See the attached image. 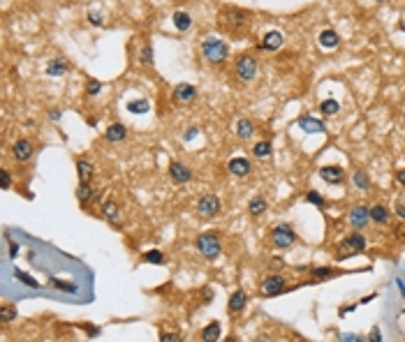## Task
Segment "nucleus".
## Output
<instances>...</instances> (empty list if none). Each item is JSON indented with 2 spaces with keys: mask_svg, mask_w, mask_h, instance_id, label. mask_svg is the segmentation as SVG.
Segmentation results:
<instances>
[{
  "mask_svg": "<svg viewBox=\"0 0 405 342\" xmlns=\"http://www.w3.org/2000/svg\"><path fill=\"white\" fill-rule=\"evenodd\" d=\"M227 169H229L231 176H239V178H246L248 173L252 171V164L248 157H231L229 164H227Z\"/></svg>",
  "mask_w": 405,
  "mask_h": 342,
  "instance_id": "nucleus-13",
  "label": "nucleus"
},
{
  "mask_svg": "<svg viewBox=\"0 0 405 342\" xmlns=\"http://www.w3.org/2000/svg\"><path fill=\"white\" fill-rule=\"evenodd\" d=\"M287 287H285V277L280 275V273H271V275L264 277V282H262V294L273 298V296H280L285 291Z\"/></svg>",
  "mask_w": 405,
  "mask_h": 342,
  "instance_id": "nucleus-5",
  "label": "nucleus"
},
{
  "mask_svg": "<svg viewBox=\"0 0 405 342\" xmlns=\"http://www.w3.org/2000/svg\"><path fill=\"white\" fill-rule=\"evenodd\" d=\"M174 26H176V30H181V33H185V30H190V26H193V17L188 14V12L178 10L174 12Z\"/></svg>",
  "mask_w": 405,
  "mask_h": 342,
  "instance_id": "nucleus-25",
  "label": "nucleus"
},
{
  "mask_svg": "<svg viewBox=\"0 0 405 342\" xmlns=\"http://www.w3.org/2000/svg\"><path fill=\"white\" fill-rule=\"evenodd\" d=\"M202 56L206 58L209 63H213V65H220V63H225L227 56H229V47L218 37H206L202 42Z\"/></svg>",
  "mask_w": 405,
  "mask_h": 342,
  "instance_id": "nucleus-1",
  "label": "nucleus"
},
{
  "mask_svg": "<svg viewBox=\"0 0 405 342\" xmlns=\"http://www.w3.org/2000/svg\"><path fill=\"white\" fill-rule=\"evenodd\" d=\"M271 238H273L276 247H289L297 243V234H294L292 224H287V222H282V224H278V227L273 229V231H271Z\"/></svg>",
  "mask_w": 405,
  "mask_h": 342,
  "instance_id": "nucleus-4",
  "label": "nucleus"
},
{
  "mask_svg": "<svg viewBox=\"0 0 405 342\" xmlns=\"http://www.w3.org/2000/svg\"><path fill=\"white\" fill-rule=\"evenodd\" d=\"M403 120H405V114H403Z\"/></svg>",
  "mask_w": 405,
  "mask_h": 342,
  "instance_id": "nucleus-51",
  "label": "nucleus"
},
{
  "mask_svg": "<svg viewBox=\"0 0 405 342\" xmlns=\"http://www.w3.org/2000/svg\"><path fill=\"white\" fill-rule=\"evenodd\" d=\"M306 201H308V204H313L315 208H324V206H327V201H324V197H322L319 192H315V190H310L308 194H306Z\"/></svg>",
  "mask_w": 405,
  "mask_h": 342,
  "instance_id": "nucleus-35",
  "label": "nucleus"
},
{
  "mask_svg": "<svg viewBox=\"0 0 405 342\" xmlns=\"http://www.w3.org/2000/svg\"><path fill=\"white\" fill-rule=\"evenodd\" d=\"M0 319H2L5 324L12 322V319H17V310L10 308V305H2V308H0Z\"/></svg>",
  "mask_w": 405,
  "mask_h": 342,
  "instance_id": "nucleus-37",
  "label": "nucleus"
},
{
  "mask_svg": "<svg viewBox=\"0 0 405 342\" xmlns=\"http://www.w3.org/2000/svg\"><path fill=\"white\" fill-rule=\"evenodd\" d=\"M127 111H130V114H146V111H151V102H148V100H144V97H141V100H130V102H127Z\"/></svg>",
  "mask_w": 405,
  "mask_h": 342,
  "instance_id": "nucleus-28",
  "label": "nucleus"
},
{
  "mask_svg": "<svg viewBox=\"0 0 405 342\" xmlns=\"http://www.w3.org/2000/svg\"><path fill=\"white\" fill-rule=\"evenodd\" d=\"M100 213H102V218L105 220H109V222H118V218H121V210H118V204L116 201H102L100 204Z\"/></svg>",
  "mask_w": 405,
  "mask_h": 342,
  "instance_id": "nucleus-19",
  "label": "nucleus"
},
{
  "mask_svg": "<svg viewBox=\"0 0 405 342\" xmlns=\"http://www.w3.org/2000/svg\"><path fill=\"white\" fill-rule=\"evenodd\" d=\"M12 155L17 162H28L33 157V143L28 139H17L14 146H12Z\"/></svg>",
  "mask_w": 405,
  "mask_h": 342,
  "instance_id": "nucleus-14",
  "label": "nucleus"
},
{
  "mask_svg": "<svg viewBox=\"0 0 405 342\" xmlns=\"http://www.w3.org/2000/svg\"><path fill=\"white\" fill-rule=\"evenodd\" d=\"M338 271H334L331 266H319V268H310V275L319 277V280H327V277H334Z\"/></svg>",
  "mask_w": 405,
  "mask_h": 342,
  "instance_id": "nucleus-33",
  "label": "nucleus"
},
{
  "mask_svg": "<svg viewBox=\"0 0 405 342\" xmlns=\"http://www.w3.org/2000/svg\"><path fill=\"white\" fill-rule=\"evenodd\" d=\"M347 220H350V224H352V229H357V231H361V229L368 224V220H370V208L368 206H364V204H357L354 208L350 210V215H347Z\"/></svg>",
  "mask_w": 405,
  "mask_h": 342,
  "instance_id": "nucleus-8",
  "label": "nucleus"
},
{
  "mask_svg": "<svg viewBox=\"0 0 405 342\" xmlns=\"http://www.w3.org/2000/svg\"><path fill=\"white\" fill-rule=\"evenodd\" d=\"M17 277H19L21 282H26V285H28V287H39L37 282H35V280H30V277L26 275V273H21V271H17Z\"/></svg>",
  "mask_w": 405,
  "mask_h": 342,
  "instance_id": "nucleus-42",
  "label": "nucleus"
},
{
  "mask_svg": "<svg viewBox=\"0 0 405 342\" xmlns=\"http://www.w3.org/2000/svg\"><path fill=\"white\" fill-rule=\"evenodd\" d=\"M88 23H93V26H105V14L102 12H88Z\"/></svg>",
  "mask_w": 405,
  "mask_h": 342,
  "instance_id": "nucleus-38",
  "label": "nucleus"
},
{
  "mask_svg": "<svg viewBox=\"0 0 405 342\" xmlns=\"http://www.w3.org/2000/svg\"><path fill=\"white\" fill-rule=\"evenodd\" d=\"M252 132H255V125H252L250 118H239L236 120V137L239 139H250Z\"/></svg>",
  "mask_w": 405,
  "mask_h": 342,
  "instance_id": "nucleus-26",
  "label": "nucleus"
},
{
  "mask_svg": "<svg viewBox=\"0 0 405 342\" xmlns=\"http://www.w3.org/2000/svg\"><path fill=\"white\" fill-rule=\"evenodd\" d=\"M197 97V88L193 84H178L174 88V102L176 104H188Z\"/></svg>",
  "mask_w": 405,
  "mask_h": 342,
  "instance_id": "nucleus-12",
  "label": "nucleus"
},
{
  "mask_svg": "<svg viewBox=\"0 0 405 342\" xmlns=\"http://www.w3.org/2000/svg\"><path fill=\"white\" fill-rule=\"evenodd\" d=\"M77 173H79V183H90L93 181V176H95V169H93V164L88 160H79L77 162Z\"/></svg>",
  "mask_w": 405,
  "mask_h": 342,
  "instance_id": "nucleus-24",
  "label": "nucleus"
},
{
  "mask_svg": "<svg viewBox=\"0 0 405 342\" xmlns=\"http://www.w3.org/2000/svg\"><path fill=\"white\" fill-rule=\"evenodd\" d=\"M352 183H354V185H357L359 190H370V178H368L366 176V171H354V176H352Z\"/></svg>",
  "mask_w": 405,
  "mask_h": 342,
  "instance_id": "nucleus-31",
  "label": "nucleus"
},
{
  "mask_svg": "<svg viewBox=\"0 0 405 342\" xmlns=\"http://www.w3.org/2000/svg\"><path fill=\"white\" fill-rule=\"evenodd\" d=\"M396 215L405 222V201H396Z\"/></svg>",
  "mask_w": 405,
  "mask_h": 342,
  "instance_id": "nucleus-43",
  "label": "nucleus"
},
{
  "mask_svg": "<svg viewBox=\"0 0 405 342\" xmlns=\"http://www.w3.org/2000/svg\"><path fill=\"white\" fill-rule=\"evenodd\" d=\"M220 335H222L220 322H211V324H206V326H204L202 340L204 342H215V340H220Z\"/></svg>",
  "mask_w": 405,
  "mask_h": 342,
  "instance_id": "nucleus-22",
  "label": "nucleus"
},
{
  "mask_svg": "<svg viewBox=\"0 0 405 342\" xmlns=\"http://www.w3.org/2000/svg\"><path fill=\"white\" fill-rule=\"evenodd\" d=\"M197 134H199V127H190V130H188V134L183 137V141H193Z\"/></svg>",
  "mask_w": 405,
  "mask_h": 342,
  "instance_id": "nucleus-44",
  "label": "nucleus"
},
{
  "mask_svg": "<svg viewBox=\"0 0 405 342\" xmlns=\"http://www.w3.org/2000/svg\"><path fill=\"white\" fill-rule=\"evenodd\" d=\"M252 155H255L257 160L269 157V155H271V141H257L255 146H252Z\"/></svg>",
  "mask_w": 405,
  "mask_h": 342,
  "instance_id": "nucleus-30",
  "label": "nucleus"
},
{
  "mask_svg": "<svg viewBox=\"0 0 405 342\" xmlns=\"http://www.w3.org/2000/svg\"><path fill=\"white\" fill-rule=\"evenodd\" d=\"M319 178L324 183H331V185H340L345 181V171L336 164H327V167H319Z\"/></svg>",
  "mask_w": 405,
  "mask_h": 342,
  "instance_id": "nucleus-10",
  "label": "nucleus"
},
{
  "mask_svg": "<svg viewBox=\"0 0 405 342\" xmlns=\"http://www.w3.org/2000/svg\"><path fill=\"white\" fill-rule=\"evenodd\" d=\"M68 72V63L63 60V58H56V60H51L47 65V74L49 76H63Z\"/></svg>",
  "mask_w": 405,
  "mask_h": 342,
  "instance_id": "nucleus-27",
  "label": "nucleus"
},
{
  "mask_svg": "<svg viewBox=\"0 0 405 342\" xmlns=\"http://www.w3.org/2000/svg\"><path fill=\"white\" fill-rule=\"evenodd\" d=\"M246 303H248V296H246V291H243V289H236V291L229 296V303H227V308H229L231 314H239L243 308H246Z\"/></svg>",
  "mask_w": 405,
  "mask_h": 342,
  "instance_id": "nucleus-18",
  "label": "nucleus"
},
{
  "mask_svg": "<svg viewBox=\"0 0 405 342\" xmlns=\"http://www.w3.org/2000/svg\"><path fill=\"white\" fill-rule=\"evenodd\" d=\"M391 218V213L387 208L385 204H373L370 206V222H375V224H387Z\"/></svg>",
  "mask_w": 405,
  "mask_h": 342,
  "instance_id": "nucleus-20",
  "label": "nucleus"
},
{
  "mask_svg": "<svg viewBox=\"0 0 405 342\" xmlns=\"http://www.w3.org/2000/svg\"><path fill=\"white\" fill-rule=\"evenodd\" d=\"M77 199L84 201V204H86V201H95V199H100V192L93 190V185H90V183H79Z\"/></svg>",
  "mask_w": 405,
  "mask_h": 342,
  "instance_id": "nucleus-23",
  "label": "nucleus"
},
{
  "mask_svg": "<svg viewBox=\"0 0 405 342\" xmlns=\"http://www.w3.org/2000/svg\"><path fill=\"white\" fill-rule=\"evenodd\" d=\"M366 245H368L366 236H361L359 231H354V234H350V236H345L340 240V250H343V252H350V255H352V252H364Z\"/></svg>",
  "mask_w": 405,
  "mask_h": 342,
  "instance_id": "nucleus-9",
  "label": "nucleus"
},
{
  "mask_svg": "<svg viewBox=\"0 0 405 342\" xmlns=\"http://www.w3.org/2000/svg\"><path fill=\"white\" fill-rule=\"evenodd\" d=\"M236 74H239L241 81H252V79L257 76V60L252 56L239 58V63H236Z\"/></svg>",
  "mask_w": 405,
  "mask_h": 342,
  "instance_id": "nucleus-6",
  "label": "nucleus"
},
{
  "mask_svg": "<svg viewBox=\"0 0 405 342\" xmlns=\"http://www.w3.org/2000/svg\"><path fill=\"white\" fill-rule=\"evenodd\" d=\"M248 210H250L252 218H260L262 213L266 210V199L264 197H252L250 204H248Z\"/></svg>",
  "mask_w": 405,
  "mask_h": 342,
  "instance_id": "nucleus-29",
  "label": "nucleus"
},
{
  "mask_svg": "<svg viewBox=\"0 0 405 342\" xmlns=\"http://www.w3.org/2000/svg\"><path fill=\"white\" fill-rule=\"evenodd\" d=\"M60 109H53V111H51V114H49V118H51V120H53V123H58V120H60Z\"/></svg>",
  "mask_w": 405,
  "mask_h": 342,
  "instance_id": "nucleus-46",
  "label": "nucleus"
},
{
  "mask_svg": "<svg viewBox=\"0 0 405 342\" xmlns=\"http://www.w3.org/2000/svg\"><path fill=\"white\" fill-rule=\"evenodd\" d=\"M297 125H299L306 134H324L327 132V125L322 123L319 118H313V116H308V114L301 116L299 120H297Z\"/></svg>",
  "mask_w": 405,
  "mask_h": 342,
  "instance_id": "nucleus-11",
  "label": "nucleus"
},
{
  "mask_svg": "<svg viewBox=\"0 0 405 342\" xmlns=\"http://www.w3.org/2000/svg\"><path fill=\"white\" fill-rule=\"evenodd\" d=\"M317 42H319V47H322V49H336L338 44H340V37H338L336 30L327 28V30H322V33H319Z\"/></svg>",
  "mask_w": 405,
  "mask_h": 342,
  "instance_id": "nucleus-21",
  "label": "nucleus"
},
{
  "mask_svg": "<svg viewBox=\"0 0 405 342\" xmlns=\"http://www.w3.org/2000/svg\"><path fill=\"white\" fill-rule=\"evenodd\" d=\"M0 183H2V190H10L12 188V176L7 169H0Z\"/></svg>",
  "mask_w": 405,
  "mask_h": 342,
  "instance_id": "nucleus-40",
  "label": "nucleus"
},
{
  "mask_svg": "<svg viewBox=\"0 0 405 342\" xmlns=\"http://www.w3.org/2000/svg\"><path fill=\"white\" fill-rule=\"evenodd\" d=\"M169 176H172L178 185H185V183H190V178H193V171L188 169L183 162H172V164H169Z\"/></svg>",
  "mask_w": 405,
  "mask_h": 342,
  "instance_id": "nucleus-15",
  "label": "nucleus"
},
{
  "mask_svg": "<svg viewBox=\"0 0 405 342\" xmlns=\"http://www.w3.org/2000/svg\"><path fill=\"white\" fill-rule=\"evenodd\" d=\"M396 181H398V185H403V188H405V169L396 171Z\"/></svg>",
  "mask_w": 405,
  "mask_h": 342,
  "instance_id": "nucleus-45",
  "label": "nucleus"
},
{
  "mask_svg": "<svg viewBox=\"0 0 405 342\" xmlns=\"http://www.w3.org/2000/svg\"><path fill=\"white\" fill-rule=\"evenodd\" d=\"M197 250L202 252L206 259H215V256L220 255V238L215 236V234H202V236L197 238Z\"/></svg>",
  "mask_w": 405,
  "mask_h": 342,
  "instance_id": "nucleus-3",
  "label": "nucleus"
},
{
  "mask_svg": "<svg viewBox=\"0 0 405 342\" xmlns=\"http://www.w3.org/2000/svg\"><path fill=\"white\" fill-rule=\"evenodd\" d=\"M125 137H127V127L123 123H111L105 132V139L109 143H121Z\"/></svg>",
  "mask_w": 405,
  "mask_h": 342,
  "instance_id": "nucleus-17",
  "label": "nucleus"
},
{
  "mask_svg": "<svg viewBox=\"0 0 405 342\" xmlns=\"http://www.w3.org/2000/svg\"><path fill=\"white\" fill-rule=\"evenodd\" d=\"M141 63H144V65H153V47H151V44H146V47L141 49Z\"/></svg>",
  "mask_w": 405,
  "mask_h": 342,
  "instance_id": "nucleus-39",
  "label": "nucleus"
},
{
  "mask_svg": "<svg viewBox=\"0 0 405 342\" xmlns=\"http://www.w3.org/2000/svg\"><path fill=\"white\" fill-rule=\"evenodd\" d=\"M375 2H387V0H375Z\"/></svg>",
  "mask_w": 405,
  "mask_h": 342,
  "instance_id": "nucleus-50",
  "label": "nucleus"
},
{
  "mask_svg": "<svg viewBox=\"0 0 405 342\" xmlns=\"http://www.w3.org/2000/svg\"><path fill=\"white\" fill-rule=\"evenodd\" d=\"M17 255H19V245H17V243H10V256L14 259Z\"/></svg>",
  "mask_w": 405,
  "mask_h": 342,
  "instance_id": "nucleus-48",
  "label": "nucleus"
},
{
  "mask_svg": "<svg viewBox=\"0 0 405 342\" xmlns=\"http://www.w3.org/2000/svg\"><path fill=\"white\" fill-rule=\"evenodd\" d=\"M144 261L155 264V266H162V264H164V255L160 252V250H151V252H146V255H144Z\"/></svg>",
  "mask_w": 405,
  "mask_h": 342,
  "instance_id": "nucleus-34",
  "label": "nucleus"
},
{
  "mask_svg": "<svg viewBox=\"0 0 405 342\" xmlns=\"http://www.w3.org/2000/svg\"><path fill=\"white\" fill-rule=\"evenodd\" d=\"M319 111L324 116H336L340 111V104H338V100H324L322 104H319Z\"/></svg>",
  "mask_w": 405,
  "mask_h": 342,
  "instance_id": "nucleus-32",
  "label": "nucleus"
},
{
  "mask_svg": "<svg viewBox=\"0 0 405 342\" xmlns=\"http://www.w3.org/2000/svg\"><path fill=\"white\" fill-rule=\"evenodd\" d=\"M285 264L280 261V256H276V261H271V268H282Z\"/></svg>",
  "mask_w": 405,
  "mask_h": 342,
  "instance_id": "nucleus-49",
  "label": "nucleus"
},
{
  "mask_svg": "<svg viewBox=\"0 0 405 342\" xmlns=\"http://www.w3.org/2000/svg\"><path fill=\"white\" fill-rule=\"evenodd\" d=\"M102 88H105V84H102V81H97V79H88V81H86V93H88V95H100V93H102Z\"/></svg>",
  "mask_w": 405,
  "mask_h": 342,
  "instance_id": "nucleus-36",
  "label": "nucleus"
},
{
  "mask_svg": "<svg viewBox=\"0 0 405 342\" xmlns=\"http://www.w3.org/2000/svg\"><path fill=\"white\" fill-rule=\"evenodd\" d=\"M84 328H86L88 335H93V338H95V335H100V328H97V326H88V324H86Z\"/></svg>",
  "mask_w": 405,
  "mask_h": 342,
  "instance_id": "nucleus-47",
  "label": "nucleus"
},
{
  "mask_svg": "<svg viewBox=\"0 0 405 342\" xmlns=\"http://www.w3.org/2000/svg\"><path fill=\"white\" fill-rule=\"evenodd\" d=\"M246 17H248V12L246 10H236V7H225V10L218 14V26H222V28L227 30H239L246 26Z\"/></svg>",
  "mask_w": 405,
  "mask_h": 342,
  "instance_id": "nucleus-2",
  "label": "nucleus"
},
{
  "mask_svg": "<svg viewBox=\"0 0 405 342\" xmlns=\"http://www.w3.org/2000/svg\"><path fill=\"white\" fill-rule=\"evenodd\" d=\"M282 42H285V37H282V33H280V30H269V33L262 37L260 47L264 49V51H278V49L282 47Z\"/></svg>",
  "mask_w": 405,
  "mask_h": 342,
  "instance_id": "nucleus-16",
  "label": "nucleus"
},
{
  "mask_svg": "<svg viewBox=\"0 0 405 342\" xmlns=\"http://www.w3.org/2000/svg\"><path fill=\"white\" fill-rule=\"evenodd\" d=\"M197 210L204 218H215L220 213V199L215 194H204L202 199L197 201Z\"/></svg>",
  "mask_w": 405,
  "mask_h": 342,
  "instance_id": "nucleus-7",
  "label": "nucleus"
},
{
  "mask_svg": "<svg viewBox=\"0 0 405 342\" xmlns=\"http://www.w3.org/2000/svg\"><path fill=\"white\" fill-rule=\"evenodd\" d=\"M160 340L162 342H181L178 333H160Z\"/></svg>",
  "mask_w": 405,
  "mask_h": 342,
  "instance_id": "nucleus-41",
  "label": "nucleus"
}]
</instances>
